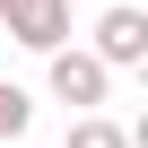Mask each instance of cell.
I'll use <instances>...</instances> for the list:
<instances>
[{
  "instance_id": "6da1fadb",
  "label": "cell",
  "mask_w": 148,
  "mask_h": 148,
  "mask_svg": "<svg viewBox=\"0 0 148 148\" xmlns=\"http://www.w3.org/2000/svg\"><path fill=\"white\" fill-rule=\"evenodd\" d=\"M52 61V96L70 105V113H96L105 96H113V70L96 61V52H79V44H61V52H44Z\"/></svg>"
},
{
  "instance_id": "7a4b0ae2",
  "label": "cell",
  "mask_w": 148,
  "mask_h": 148,
  "mask_svg": "<svg viewBox=\"0 0 148 148\" xmlns=\"http://www.w3.org/2000/svg\"><path fill=\"white\" fill-rule=\"evenodd\" d=\"M0 35L26 52H61L70 44V0H0Z\"/></svg>"
},
{
  "instance_id": "3957f363",
  "label": "cell",
  "mask_w": 148,
  "mask_h": 148,
  "mask_svg": "<svg viewBox=\"0 0 148 148\" xmlns=\"http://www.w3.org/2000/svg\"><path fill=\"white\" fill-rule=\"evenodd\" d=\"M96 61L105 70H139L148 61V18L139 9H105L96 18Z\"/></svg>"
},
{
  "instance_id": "277c9868",
  "label": "cell",
  "mask_w": 148,
  "mask_h": 148,
  "mask_svg": "<svg viewBox=\"0 0 148 148\" xmlns=\"http://www.w3.org/2000/svg\"><path fill=\"white\" fill-rule=\"evenodd\" d=\"M26 131H35V96L18 79H0V139H26Z\"/></svg>"
},
{
  "instance_id": "5b68a950",
  "label": "cell",
  "mask_w": 148,
  "mask_h": 148,
  "mask_svg": "<svg viewBox=\"0 0 148 148\" xmlns=\"http://www.w3.org/2000/svg\"><path fill=\"white\" fill-rule=\"evenodd\" d=\"M61 148H131V131H122V122H105V113H79Z\"/></svg>"
}]
</instances>
